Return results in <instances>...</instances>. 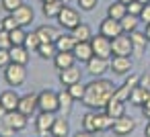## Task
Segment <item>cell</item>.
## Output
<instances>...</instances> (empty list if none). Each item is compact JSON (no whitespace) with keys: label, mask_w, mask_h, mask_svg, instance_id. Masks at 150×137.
<instances>
[{"label":"cell","mask_w":150,"mask_h":137,"mask_svg":"<svg viewBox=\"0 0 150 137\" xmlns=\"http://www.w3.org/2000/svg\"><path fill=\"white\" fill-rule=\"evenodd\" d=\"M113 92H115V86L111 80H105V78H95L93 82L86 84V90H84V106H88L91 110H105V106L109 104V100L113 98Z\"/></svg>","instance_id":"obj_1"},{"label":"cell","mask_w":150,"mask_h":137,"mask_svg":"<svg viewBox=\"0 0 150 137\" xmlns=\"http://www.w3.org/2000/svg\"><path fill=\"white\" fill-rule=\"evenodd\" d=\"M4 80H6V84L13 86V88L23 86L25 80H27V70H25V66L11 62V64L4 68Z\"/></svg>","instance_id":"obj_2"},{"label":"cell","mask_w":150,"mask_h":137,"mask_svg":"<svg viewBox=\"0 0 150 137\" xmlns=\"http://www.w3.org/2000/svg\"><path fill=\"white\" fill-rule=\"evenodd\" d=\"M37 108L43 113H56L60 110V100H58V92L54 90H43L37 94Z\"/></svg>","instance_id":"obj_3"},{"label":"cell","mask_w":150,"mask_h":137,"mask_svg":"<svg viewBox=\"0 0 150 137\" xmlns=\"http://www.w3.org/2000/svg\"><path fill=\"white\" fill-rule=\"evenodd\" d=\"M58 23L64 27V29H68V31H72L74 27H78L82 21H80V13L76 10V8H72V6H68V4H64L62 6V10H60V15H58Z\"/></svg>","instance_id":"obj_4"},{"label":"cell","mask_w":150,"mask_h":137,"mask_svg":"<svg viewBox=\"0 0 150 137\" xmlns=\"http://www.w3.org/2000/svg\"><path fill=\"white\" fill-rule=\"evenodd\" d=\"M121 33H123L121 23L115 21V19H111V17L103 19L101 25H99V35H103V37H107V39H111V41H113L115 37H119Z\"/></svg>","instance_id":"obj_5"},{"label":"cell","mask_w":150,"mask_h":137,"mask_svg":"<svg viewBox=\"0 0 150 137\" xmlns=\"http://www.w3.org/2000/svg\"><path fill=\"white\" fill-rule=\"evenodd\" d=\"M91 45H93V53L97 57H103V59H109L113 55V49H111V39L103 37V35H97L91 39Z\"/></svg>","instance_id":"obj_6"},{"label":"cell","mask_w":150,"mask_h":137,"mask_svg":"<svg viewBox=\"0 0 150 137\" xmlns=\"http://www.w3.org/2000/svg\"><path fill=\"white\" fill-rule=\"evenodd\" d=\"M111 49H113V55H123V57H129L132 51H134V45H132V39L129 35L121 33L119 37H115L111 41Z\"/></svg>","instance_id":"obj_7"},{"label":"cell","mask_w":150,"mask_h":137,"mask_svg":"<svg viewBox=\"0 0 150 137\" xmlns=\"http://www.w3.org/2000/svg\"><path fill=\"white\" fill-rule=\"evenodd\" d=\"M111 68L109 59H103V57H91L86 62V74L93 76V78H103V74H107V70Z\"/></svg>","instance_id":"obj_8"},{"label":"cell","mask_w":150,"mask_h":137,"mask_svg":"<svg viewBox=\"0 0 150 137\" xmlns=\"http://www.w3.org/2000/svg\"><path fill=\"white\" fill-rule=\"evenodd\" d=\"M56 113H43V110H39V115H37V121H35V127H37V133L41 135V137H45V135H50L52 133V127H54V123H56Z\"/></svg>","instance_id":"obj_9"},{"label":"cell","mask_w":150,"mask_h":137,"mask_svg":"<svg viewBox=\"0 0 150 137\" xmlns=\"http://www.w3.org/2000/svg\"><path fill=\"white\" fill-rule=\"evenodd\" d=\"M27 121H29V117H27V115H23L21 110H8V113H6V117L2 119V123H4V125H8L15 133H17V131H23V129L27 127Z\"/></svg>","instance_id":"obj_10"},{"label":"cell","mask_w":150,"mask_h":137,"mask_svg":"<svg viewBox=\"0 0 150 137\" xmlns=\"http://www.w3.org/2000/svg\"><path fill=\"white\" fill-rule=\"evenodd\" d=\"M134 127H136V121L132 119V117H127V115H123V117H119V119H115L113 121V133L115 135H119V137H125V135H129L132 131H134Z\"/></svg>","instance_id":"obj_11"},{"label":"cell","mask_w":150,"mask_h":137,"mask_svg":"<svg viewBox=\"0 0 150 137\" xmlns=\"http://www.w3.org/2000/svg\"><path fill=\"white\" fill-rule=\"evenodd\" d=\"M17 110H21V113H23V115H27V117H33V115H35V110H39V108H37V94L29 92V94L21 96Z\"/></svg>","instance_id":"obj_12"},{"label":"cell","mask_w":150,"mask_h":137,"mask_svg":"<svg viewBox=\"0 0 150 137\" xmlns=\"http://www.w3.org/2000/svg\"><path fill=\"white\" fill-rule=\"evenodd\" d=\"M13 17H15V21L19 23V27H27V25H31V21H33V17H35V13H33V8L29 6V4H21L15 13H11Z\"/></svg>","instance_id":"obj_13"},{"label":"cell","mask_w":150,"mask_h":137,"mask_svg":"<svg viewBox=\"0 0 150 137\" xmlns=\"http://www.w3.org/2000/svg\"><path fill=\"white\" fill-rule=\"evenodd\" d=\"M74 57L78 59V62H88L91 57H95V53H93V45H91V41H76V47H74Z\"/></svg>","instance_id":"obj_14"},{"label":"cell","mask_w":150,"mask_h":137,"mask_svg":"<svg viewBox=\"0 0 150 137\" xmlns=\"http://www.w3.org/2000/svg\"><path fill=\"white\" fill-rule=\"evenodd\" d=\"M111 70H113V74L127 76L129 70H132V59H129V57H123V55H113V59H111Z\"/></svg>","instance_id":"obj_15"},{"label":"cell","mask_w":150,"mask_h":137,"mask_svg":"<svg viewBox=\"0 0 150 137\" xmlns=\"http://www.w3.org/2000/svg\"><path fill=\"white\" fill-rule=\"evenodd\" d=\"M80 76H82V72H80V68H76V66L66 68V70H60V82H62L66 88L72 86V84H76V82H80Z\"/></svg>","instance_id":"obj_16"},{"label":"cell","mask_w":150,"mask_h":137,"mask_svg":"<svg viewBox=\"0 0 150 137\" xmlns=\"http://www.w3.org/2000/svg\"><path fill=\"white\" fill-rule=\"evenodd\" d=\"M8 53H11V62L21 64V66H27V62H29V53H31V51H29L25 45H11Z\"/></svg>","instance_id":"obj_17"},{"label":"cell","mask_w":150,"mask_h":137,"mask_svg":"<svg viewBox=\"0 0 150 137\" xmlns=\"http://www.w3.org/2000/svg\"><path fill=\"white\" fill-rule=\"evenodd\" d=\"M19 100H21V96L15 90H4L2 94H0V104H2L6 110H17Z\"/></svg>","instance_id":"obj_18"},{"label":"cell","mask_w":150,"mask_h":137,"mask_svg":"<svg viewBox=\"0 0 150 137\" xmlns=\"http://www.w3.org/2000/svg\"><path fill=\"white\" fill-rule=\"evenodd\" d=\"M74 62H76V57H74V53H72V51H58V55L54 57V66H56L58 70L72 68V66H74Z\"/></svg>","instance_id":"obj_19"},{"label":"cell","mask_w":150,"mask_h":137,"mask_svg":"<svg viewBox=\"0 0 150 137\" xmlns=\"http://www.w3.org/2000/svg\"><path fill=\"white\" fill-rule=\"evenodd\" d=\"M113 121H115V119H111L105 110H97V113H95V129H97V133L111 129V127H113Z\"/></svg>","instance_id":"obj_20"},{"label":"cell","mask_w":150,"mask_h":137,"mask_svg":"<svg viewBox=\"0 0 150 137\" xmlns=\"http://www.w3.org/2000/svg\"><path fill=\"white\" fill-rule=\"evenodd\" d=\"M64 4H66L64 0H47V2H43V15L47 19H58Z\"/></svg>","instance_id":"obj_21"},{"label":"cell","mask_w":150,"mask_h":137,"mask_svg":"<svg viewBox=\"0 0 150 137\" xmlns=\"http://www.w3.org/2000/svg\"><path fill=\"white\" fill-rule=\"evenodd\" d=\"M35 33L39 35L41 43H56V39L60 37V35H58V31H56L52 25H41V27H39Z\"/></svg>","instance_id":"obj_22"},{"label":"cell","mask_w":150,"mask_h":137,"mask_svg":"<svg viewBox=\"0 0 150 137\" xmlns=\"http://www.w3.org/2000/svg\"><path fill=\"white\" fill-rule=\"evenodd\" d=\"M105 113H107L111 119H119V117H123V115H125V102L111 98V100H109V104L105 106Z\"/></svg>","instance_id":"obj_23"},{"label":"cell","mask_w":150,"mask_h":137,"mask_svg":"<svg viewBox=\"0 0 150 137\" xmlns=\"http://www.w3.org/2000/svg\"><path fill=\"white\" fill-rule=\"evenodd\" d=\"M52 137H68L70 135V123L64 119V117H58L54 127H52Z\"/></svg>","instance_id":"obj_24"},{"label":"cell","mask_w":150,"mask_h":137,"mask_svg":"<svg viewBox=\"0 0 150 137\" xmlns=\"http://www.w3.org/2000/svg\"><path fill=\"white\" fill-rule=\"evenodd\" d=\"M129 39H132V45H134V51L132 53H142L144 51V47H146V43H148V39H146V33H140V31H132L129 33Z\"/></svg>","instance_id":"obj_25"},{"label":"cell","mask_w":150,"mask_h":137,"mask_svg":"<svg viewBox=\"0 0 150 137\" xmlns=\"http://www.w3.org/2000/svg\"><path fill=\"white\" fill-rule=\"evenodd\" d=\"M70 33H72V37H74L76 41H91V39H93V31H91V27H88L86 23H80V25L74 27Z\"/></svg>","instance_id":"obj_26"},{"label":"cell","mask_w":150,"mask_h":137,"mask_svg":"<svg viewBox=\"0 0 150 137\" xmlns=\"http://www.w3.org/2000/svg\"><path fill=\"white\" fill-rule=\"evenodd\" d=\"M148 94H150V90H146V88H142V86L138 84V86L132 90V94H129V102H132V104H136V106H144V102H146Z\"/></svg>","instance_id":"obj_27"},{"label":"cell","mask_w":150,"mask_h":137,"mask_svg":"<svg viewBox=\"0 0 150 137\" xmlns=\"http://www.w3.org/2000/svg\"><path fill=\"white\" fill-rule=\"evenodd\" d=\"M125 15H127V6L123 2H119V0L113 2V4H109V8H107V17H111L115 21H121Z\"/></svg>","instance_id":"obj_28"},{"label":"cell","mask_w":150,"mask_h":137,"mask_svg":"<svg viewBox=\"0 0 150 137\" xmlns=\"http://www.w3.org/2000/svg\"><path fill=\"white\" fill-rule=\"evenodd\" d=\"M56 47H58V51H74L76 39L72 37V33H70V35H60V37L56 39Z\"/></svg>","instance_id":"obj_29"},{"label":"cell","mask_w":150,"mask_h":137,"mask_svg":"<svg viewBox=\"0 0 150 137\" xmlns=\"http://www.w3.org/2000/svg\"><path fill=\"white\" fill-rule=\"evenodd\" d=\"M37 55H39L41 59H54V57L58 55L56 43H41V45L37 47Z\"/></svg>","instance_id":"obj_30"},{"label":"cell","mask_w":150,"mask_h":137,"mask_svg":"<svg viewBox=\"0 0 150 137\" xmlns=\"http://www.w3.org/2000/svg\"><path fill=\"white\" fill-rule=\"evenodd\" d=\"M119 23H121L123 33H125V35H129L132 31H136V27H138V23H140V17H134V15H129V13H127Z\"/></svg>","instance_id":"obj_31"},{"label":"cell","mask_w":150,"mask_h":137,"mask_svg":"<svg viewBox=\"0 0 150 137\" xmlns=\"http://www.w3.org/2000/svg\"><path fill=\"white\" fill-rule=\"evenodd\" d=\"M58 100H60V110H62L64 115H68V113L72 110V102H74V98L70 96V92H68V90L58 92Z\"/></svg>","instance_id":"obj_32"},{"label":"cell","mask_w":150,"mask_h":137,"mask_svg":"<svg viewBox=\"0 0 150 137\" xmlns=\"http://www.w3.org/2000/svg\"><path fill=\"white\" fill-rule=\"evenodd\" d=\"M8 35H11V43H13V45H25V37H27V33L23 31V27H17V29L11 31Z\"/></svg>","instance_id":"obj_33"},{"label":"cell","mask_w":150,"mask_h":137,"mask_svg":"<svg viewBox=\"0 0 150 137\" xmlns=\"http://www.w3.org/2000/svg\"><path fill=\"white\" fill-rule=\"evenodd\" d=\"M39 45H41L39 35H37V33H27V37H25V47H27L29 51H37Z\"/></svg>","instance_id":"obj_34"},{"label":"cell","mask_w":150,"mask_h":137,"mask_svg":"<svg viewBox=\"0 0 150 137\" xmlns=\"http://www.w3.org/2000/svg\"><path fill=\"white\" fill-rule=\"evenodd\" d=\"M84 90H86V86H84V84H80V82H76V84H72V86H68V92H70V96H72L74 100H82V98H84Z\"/></svg>","instance_id":"obj_35"},{"label":"cell","mask_w":150,"mask_h":137,"mask_svg":"<svg viewBox=\"0 0 150 137\" xmlns=\"http://www.w3.org/2000/svg\"><path fill=\"white\" fill-rule=\"evenodd\" d=\"M82 129L88 131V133H97V129H95V110H88L82 117Z\"/></svg>","instance_id":"obj_36"},{"label":"cell","mask_w":150,"mask_h":137,"mask_svg":"<svg viewBox=\"0 0 150 137\" xmlns=\"http://www.w3.org/2000/svg\"><path fill=\"white\" fill-rule=\"evenodd\" d=\"M17 27H19V23L15 21V17H13V15H6L2 21H0V29H4V31H8V33H11V31H15Z\"/></svg>","instance_id":"obj_37"},{"label":"cell","mask_w":150,"mask_h":137,"mask_svg":"<svg viewBox=\"0 0 150 137\" xmlns=\"http://www.w3.org/2000/svg\"><path fill=\"white\" fill-rule=\"evenodd\" d=\"M23 4V0H2V8L11 15V13H15L19 6Z\"/></svg>","instance_id":"obj_38"},{"label":"cell","mask_w":150,"mask_h":137,"mask_svg":"<svg viewBox=\"0 0 150 137\" xmlns=\"http://www.w3.org/2000/svg\"><path fill=\"white\" fill-rule=\"evenodd\" d=\"M78 2V6H80V10H95L97 8V4H99V0H76Z\"/></svg>","instance_id":"obj_39"},{"label":"cell","mask_w":150,"mask_h":137,"mask_svg":"<svg viewBox=\"0 0 150 137\" xmlns=\"http://www.w3.org/2000/svg\"><path fill=\"white\" fill-rule=\"evenodd\" d=\"M142 8H144V4L140 2V0H134V2H129V4H127V13H129V15H134V17H140Z\"/></svg>","instance_id":"obj_40"},{"label":"cell","mask_w":150,"mask_h":137,"mask_svg":"<svg viewBox=\"0 0 150 137\" xmlns=\"http://www.w3.org/2000/svg\"><path fill=\"white\" fill-rule=\"evenodd\" d=\"M11 35H8V31H4V29H0V49H11Z\"/></svg>","instance_id":"obj_41"},{"label":"cell","mask_w":150,"mask_h":137,"mask_svg":"<svg viewBox=\"0 0 150 137\" xmlns=\"http://www.w3.org/2000/svg\"><path fill=\"white\" fill-rule=\"evenodd\" d=\"M140 23L150 25V2L144 4V8H142V13H140Z\"/></svg>","instance_id":"obj_42"},{"label":"cell","mask_w":150,"mask_h":137,"mask_svg":"<svg viewBox=\"0 0 150 137\" xmlns=\"http://www.w3.org/2000/svg\"><path fill=\"white\" fill-rule=\"evenodd\" d=\"M11 64V53H8V49H0V68H6Z\"/></svg>","instance_id":"obj_43"},{"label":"cell","mask_w":150,"mask_h":137,"mask_svg":"<svg viewBox=\"0 0 150 137\" xmlns=\"http://www.w3.org/2000/svg\"><path fill=\"white\" fill-rule=\"evenodd\" d=\"M142 115L150 121V94H148V98H146V102H144V106H142Z\"/></svg>","instance_id":"obj_44"},{"label":"cell","mask_w":150,"mask_h":137,"mask_svg":"<svg viewBox=\"0 0 150 137\" xmlns=\"http://www.w3.org/2000/svg\"><path fill=\"white\" fill-rule=\"evenodd\" d=\"M140 86L150 90V76H140Z\"/></svg>","instance_id":"obj_45"},{"label":"cell","mask_w":150,"mask_h":137,"mask_svg":"<svg viewBox=\"0 0 150 137\" xmlns=\"http://www.w3.org/2000/svg\"><path fill=\"white\" fill-rule=\"evenodd\" d=\"M72 137H95V133H88V131H84V129H82V131H78V133H74Z\"/></svg>","instance_id":"obj_46"},{"label":"cell","mask_w":150,"mask_h":137,"mask_svg":"<svg viewBox=\"0 0 150 137\" xmlns=\"http://www.w3.org/2000/svg\"><path fill=\"white\" fill-rule=\"evenodd\" d=\"M6 113H8V110H6V108H4L2 104H0V121H2V119L6 117Z\"/></svg>","instance_id":"obj_47"},{"label":"cell","mask_w":150,"mask_h":137,"mask_svg":"<svg viewBox=\"0 0 150 137\" xmlns=\"http://www.w3.org/2000/svg\"><path fill=\"white\" fill-rule=\"evenodd\" d=\"M144 137H150V121H148V125H146V129H144Z\"/></svg>","instance_id":"obj_48"},{"label":"cell","mask_w":150,"mask_h":137,"mask_svg":"<svg viewBox=\"0 0 150 137\" xmlns=\"http://www.w3.org/2000/svg\"><path fill=\"white\" fill-rule=\"evenodd\" d=\"M144 33H146V39H148V43H150V25H146V31H144Z\"/></svg>","instance_id":"obj_49"},{"label":"cell","mask_w":150,"mask_h":137,"mask_svg":"<svg viewBox=\"0 0 150 137\" xmlns=\"http://www.w3.org/2000/svg\"><path fill=\"white\" fill-rule=\"evenodd\" d=\"M119 2H123V4H125V6H127V4H129V2H134V0H119Z\"/></svg>","instance_id":"obj_50"},{"label":"cell","mask_w":150,"mask_h":137,"mask_svg":"<svg viewBox=\"0 0 150 137\" xmlns=\"http://www.w3.org/2000/svg\"><path fill=\"white\" fill-rule=\"evenodd\" d=\"M140 2H142V4H148V2H150V0H140Z\"/></svg>","instance_id":"obj_51"},{"label":"cell","mask_w":150,"mask_h":137,"mask_svg":"<svg viewBox=\"0 0 150 137\" xmlns=\"http://www.w3.org/2000/svg\"><path fill=\"white\" fill-rule=\"evenodd\" d=\"M41 2H47V0H41Z\"/></svg>","instance_id":"obj_52"},{"label":"cell","mask_w":150,"mask_h":137,"mask_svg":"<svg viewBox=\"0 0 150 137\" xmlns=\"http://www.w3.org/2000/svg\"><path fill=\"white\" fill-rule=\"evenodd\" d=\"M45 137H47V135H45Z\"/></svg>","instance_id":"obj_53"}]
</instances>
